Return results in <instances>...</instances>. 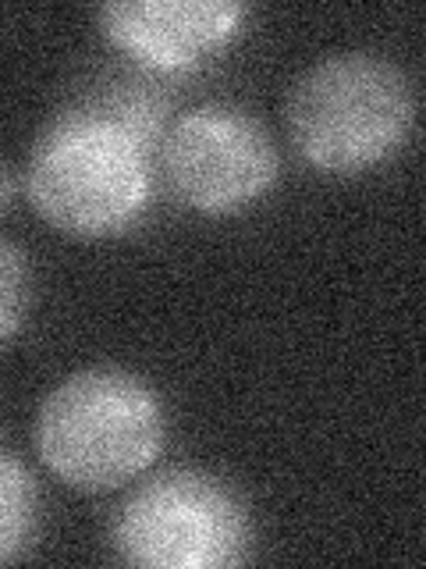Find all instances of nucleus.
<instances>
[{
    "label": "nucleus",
    "instance_id": "nucleus-7",
    "mask_svg": "<svg viewBox=\"0 0 426 569\" xmlns=\"http://www.w3.org/2000/svg\"><path fill=\"white\" fill-rule=\"evenodd\" d=\"M36 509H40V495H36L32 473L22 459L0 449V562H11L29 545Z\"/></svg>",
    "mask_w": 426,
    "mask_h": 569
},
{
    "label": "nucleus",
    "instance_id": "nucleus-1",
    "mask_svg": "<svg viewBox=\"0 0 426 569\" xmlns=\"http://www.w3.org/2000/svg\"><path fill=\"white\" fill-rule=\"evenodd\" d=\"M153 171L139 124L114 111L53 118L26 160L36 213L64 236L103 239L129 228L150 200Z\"/></svg>",
    "mask_w": 426,
    "mask_h": 569
},
{
    "label": "nucleus",
    "instance_id": "nucleus-3",
    "mask_svg": "<svg viewBox=\"0 0 426 569\" xmlns=\"http://www.w3.org/2000/svg\"><path fill=\"white\" fill-rule=\"evenodd\" d=\"M284 114L306 164L327 174H359L402 150L416 97L395 61L345 50L302 71Z\"/></svg>",
    "mask_w": 426,
    "mask_h": 569
},
{
    "label": "nucleus",
    "instance_id": "nucleus-4",
    "mask_svg": "<svg viewBox=\"0 0 426 569\" xmlns=\"http://www.w3.org/2000/svg\"><path fill=\"white\" fill-rule=\"evenodd\" d=\"M111 541L129 566L221 569L245 559L248 520L221 480L171 470L129 495L118 509Z\"/></svg>",
    "mask_w": 426,
    "mask_h": 569
},
{
    "label": "nucleus",
    "instance_id": "nucleus-6",
    "mask_svg": "<svg viewBox=\"0 0 426 569\" xmlns=\"http://www.w3.org/2000/svg\"><path fill=\"white\" fill-rule=\"evenodd\" d=\"M235 0H111L100 29L114 47L153 68H189L239 29Z\"/></svg>",
    "mask_w": 426,
    "mask_h": 569
},
{
    "label": "nucleus",
    "instance_id": "nucleus-8",
    "mask_svg": "<svg viewBox=\"0 0 426 569\" xmlns=\"http://www.w3.org/2000/svg\"><path fill=\"white\" fill-rule=\"evenodd\" d=\"M32 299V271L14 242L0 239V346L22 328Z\"/></svg>",
    "mask_w": 426,
    "mask_h": 569
},
{
    "label": "nucleus",
    "instance_id": "nucleus-5",
    "mask_svg": "<svg viewBox=\"0 0 426 569\" xmlns=\"http://www.w3.org/2000/svg\"><path fill=\"white\" fill-rule=\"evenodd\" d=\"M164 174L185 207L231 213L256 203L277 182V147L242 107L203 103L171 124Z\"/></svg>",
    "mask_w": 426,
    "mask_h": 569
},
{
    "label": "nucleus",
    "instance_id": "nucleus-9",
    "mask_svg": "<svg viewBox=\"0 0 426 569\" xmlns=\"http://www.w3.org/2000/svg\"><path fill=\"white\" fill-rule=\"evenodd\" d=\"M14 192H18V178H14V168L8 160H0V213H8L11 203H14Z\"/></svg>",
    "mask_w": 426,
    "mask_h": 569
},
{
    "label": "nucleus",
    "instance_id": "nucleus-2",
    "mask_svg": "<svg viewBox=\"0 0 426 569\" xmlns=\"http://www.w3.org/2000/svg\"><path fill=\"white\" fill-rule=\"evenodd\" d=\"M164 445L156 391L121 367L75 370L36 413V449L75 491H114L139 477Z\"/></svg>",
    "mask_w": 426,
    "mask_h": 569
}]
</instances>
